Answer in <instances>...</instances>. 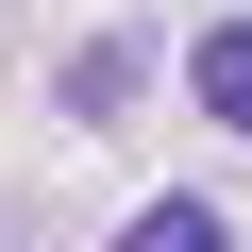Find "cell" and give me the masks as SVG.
<instances>
[{
    "label": "cell",
    "instance_id": "6da1fadb",
    "mask_svg": "<svg viewBox=\"0 0 252 252\" xmlns=\"http://www.w3.org/2000/svg\"><path fill=\"white\" fill-rule=\"evenodd\" d=\"M185 101H202V118H235V135H252V17H219V34L185 51Z\"/></svg>",
    "mask_w": 252,
    "mask_h": 252
},
{
    "label": "cell",
    "instance_id": "7a4b0ae2",
    "mask_svg": "<svg viewBox=\"0 0 252 252\" xmlns=\"http://www.w3.org/2000/svg\"><path fill=\"white\" fill-rule=\"evenodd\" d=\"M118 252H235V219L168 185V202H135V219H118Z\"/></svg>",
    "mask_w": 252,
    "mask_h": 252
}]
</instances>
